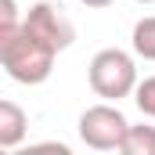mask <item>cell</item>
<instances>
[{
	"instance_id": "5",
	"label": "cell",
	"mask_w": 155,
	"mask_h": 155,
	"mask_svg": "<svg viewBox=\"0 0 155 155\" xmlns=\"http://www.w3.org/2000/svg\"><path fill=\"white\" fill-rule=\"evenodd\" d=\"M29 134V116L22 105L15 101H0V148L4 152H15Z\"/></svg>"
},
{
	"instance_id": "8",
	"label": "cell",
	"mask_w": 155,
	"mask_h": 155,
	"mask_svg": "<svg viewBox=\"0 0 155 155\" xmlns=\"http://www.w3.org/2000/svg\"><path fill=\"white\" fill-rule=\"evenodd\" d=\"M134 105L141 108V116L155 119V76H148V79L137 83V90H134Z\"/></svg>"
},
{
	"instance_id": "2",
	"label": "cell",
	"mask_w": 155,
	"mask_h": 155,
	"mask_svg": "<svg viewBox=\"0 0 155 155\" xmlns=\"http://www.w3.org/2000/svg\"><path fill=\"white\" fill-rule=\"evenodd\" d=\"M87 83L97 97L105 101H123L137 90V61L134 54H126L123 47H105L90 58L87 65Z\"/></svg>"
},
{
	"instance_id": "4",
	"label": "cell",
	"mask_w": 155,
	"mask_h": 155,
	"mask_svg": "<svg viewBox=\"0 0 155 155\" xmlns=\"http://www.w3.org/2000/svg\"><path fill=\"white\" fill-rule=\"evenodd\" d=\"M36 36H43L54 51H69L72 47V40H76V29H72V22H69V15L58 7V4H51V0H40L33 4L29 11H25V18H22Z\"/></svg>"
},
{
	"instance_id": "6",
	"label": "cell",
	"mask_w": 155,
	"mask_h": 155,
	"mask_svg": "<svg viewBox=\"0 0 155 155\" xmlns=\"http://www.w3.org/2000/svg\"><path fill=\"white\" fill-rule=\"evenodd\" d=\"M123 155H155V126H130L123 144H119Z\"/></svg>"
},
{
	"instance_id": "9",
	"label": "cell",
	"mask_w": 155,
	"mask_h": 155,
	"mask_svg": "<svg viewBox=\"0 0 155 155\" xmlns=\"http://www.w3.org/2000/svg\"><path fill=\"white\" fill-rule=\"evenodd\" d=\"M22 18H25V15H18V4H15V0H0V40L11 36V33L22 25Z\"/></svg>"
},
{
	"instance_id": "1",
	"label": "cell",
	"mask_w": 155,
	"mask_h": 155,
	"mask_svg": "<svg viewBox=\"0 0 155 155\" xmlns=\"http://www.w3.org/2000/svg\"><path fill=\"white\" fill-rule=\"evenodd\" d=\"M61 51H54L43 36H36L25 22L11 33V36L0 40V65L4 72L15 79V83H25V87H36L54 72V58Z\"/></svg>"
},
{
	"instance_id": "7",
	"label": "cell",
	"mask_w": 155,
	"mask_h": 155,
	"mask_svg": "<svg viewBox=\"0 0 155 155\" xmlns=\"http://www.w3.org/2000/svg\"><path fill=\"white\" fill-rule=\"evenodd\" d=\"M134 54L137 58H144V61H155V15L148 18H141L137 25H134Z\"/></svg>"
},
{
	"instance_id": "3",
	"label": "cell",
	"mask_w": 155,
	"mask_h": 155,
	"mask_svg": "<svg viewBox=\"0 0 155 155\" xmlns=\"http://www.w3.org/2000/svg\"><path fill=\"white\" fill-rule=\"evenodd\" d=\"M130 123L119 112V101H101V105H90L83 116H79V141L94 152H119L123 137H126Z\"/></svg>"
},
{
	"instance_id": "10",
	"label": "cell",
	"mask_w": 155,
	"mask_h": 155,
	"mask_svg": "<svg viewBox=\"0 0 155 155\" xmlns=\"http://www.w3.org/2000/svg\"><path fill=\"white\" fill-rule=\"evenodd\" d=\"M83 7H94V11H101V7H112L116 0H79Z\"/></svg>"
},
{
	"instance_id": "11",
	"label": "cell",
	"mask_w": 155,
	"mask_h": 155,
	"mask_svg": "<svg viewBox=\"0 0 155 155\" xmlns=\"http://www.w3.org/2000/svg\"><path fill=\"white\" fill-rule=\"evenodd\" d=\"M137 4H155V0H137Z\"/></svg>"
}]
</instances>
